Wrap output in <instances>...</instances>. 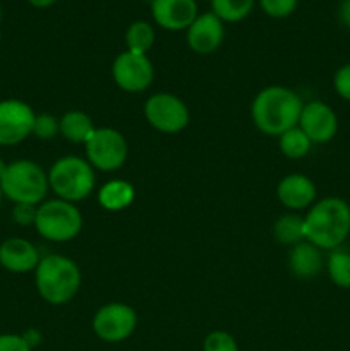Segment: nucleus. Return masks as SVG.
Listing matches in <instances>:
<instances>
[{"label": "nucleus", "instance_id": "1", "mask_svg": "<svg viewBox=\"0 0 350 351\" xmlns=\"http://www.w3.org/2000/svg\"><path fill=\"white\" fill-rule=\"evenodd\" d=\"M304 101L287 86H268L254 96L250 103V119L254 127L264 136L280 137L299 125Z\"/></svg>", "mask_w": 350, "mask_h": 351}, {"label": "nucleus", "instance_id": "2", "mask_svg": "<svg viewBox=\"0 0 350 351\" xmlns=\"http://www.w3.org/2000/svg\"><path fill=\"white\" fill-rule=\"evenodd\" d=\"M305 240L321 250H335L350 235V206L340 197L316 201L304 216Z\"/></svg>", "mask_w": 350, "mask_h": 351}, {"label": "nucleus", "instance_id": "3", "mask_svg": "<svg viewBox=\"0 0 350 351\" xmlns=\"http://www.w3.org/2000/svg\"><path fill=\"white\" fill-rule=\"evenodd\" d=\"M82 274L78 263L62 254L41 257L34 269V287L41 300L47 304L65 305L74 300L81 290Z\"/></svg>", "mask_w": 350, "mask_h": 351}, {"label": "nucleus", "instance_id": "4", "mask_svg": "<svg viewBox=\"0 0 350 351\" xmlns=\"http://www.w3.org/2000/svg\"><path fill=\"white\" fill-rule=\"evenodd\" d=\"M48 173V185L55 197L75 204L91 195L96 185L95 168L86 158L62 156L51 163Z\"/></svg>", "mask_w": 350, "mask_h": 351}, {"label": "nucleus", "instance_id": "5", "mask_svg": "<svg viewBox=\"0 0 350 351\" xmlns=\"http://www.w3.org/2000/svg\"><path fill=\"white\" fill-rule=\"evenodd\" d=\"M3 197L14 204L40 206L50 191L48 173L33 160H14L0 180Z\"/></svg>", "mask_w": 350, "mask_h": 351}, {"label": "nucleus", "instance_id": "6", "mask_svg": "<svg viewBox=\"0 0 350 351\" xmlns=\"http://www.w3.org/2000/svg\"><path fill=\"white\" fill-rule=\"evenodd\" d=\"M34 230L48 242H71L81 233L82 215L72 202L62 201L58 197L47 199L36 208Z\"/></svg>", "mask_w": 350, "mask_h": 351}, {"label": "nucleus", "instance_id": "7", "mask_svg": "<svg viewBox=\"0 0 350 351\" xmlns=\"http://www.w3.org/2000/svg\"><path fill=\"white\" fill-rule=\"evenodd\" d=\"M86 160L95 170L117 171L126 165L129 146L120 130L113 127H96L84 144Z\"/></svg>", "mask_w": 350, "mask_h": 351}, {"label": "nucleus", "instance_id": "8", "mask_svg": "<svg viewBox=\"0 0 350 351\" xmlns=\"http://www.w3.org/2000/svg\"><path fill=\"white\" fill-rule=\"evenodd\" d=\"M146 122L161 134H178L191 122V112L182 98L174 93H154L144 101Z\"/></svg>", "mask_w": 350, "mask_h": 351}, {"label": "nucleus", "instance_id": "9", "mask_svg": "<svg viewBox=\"0 0 350 351\" xmlns=\"http://www.w3.org/2000/svg\"><path fill=\"white\" fill-rule=\"evenodd\" d=\"M93 332L105 343H122L134 335L137 328V314L130 305L110 302L95 312L91 321Z\"/></svg>", "mask_w": 350, "mask_h": 351}, {"label": "nucleus", "instance_id": "10", "mask_svg": "<svg viewBox=\"0 0 350 351\" xmlns=\"http://www.w3.org/2000/svg\"><path fill=\"white\" fill-rule=\"evenodd\" d=\"M112 79L126 93H143L153 84L154 67L148 55L124 50L113 58Z\"/></svg>", "mask_w": 350, "mask_h": 351}, {"label": "nucleus", "instance_id": "11", "mask_svg": "<svg viewBox=\"0 0 350 351\" xmlns=\"http://www.w3.org/2000/svg\"><path fill=\"white\" fill-rule=\"evenodd\" d=\"M36 113L30 103L17 98L0 99V146L10 147L33 136Z\"/></svg>", "mask_w": 350, "mask_h": 351}, {"label": "nucleus", "instance_id": "12", "mask_svg": "<svg viewBox=\"0 0 350 351\" xmlns=\"http://www.w3.org/2000/svg\"><path fill=\"white\" fill-rule=\"evenodd\" d=\"M299 127L312 144H326L338 132V117L328 103L314 99L302 106Z\"/></svg>", "mask_w": 350, "mask_h": 351}, {"label": "nucleus", "instance_id": "13", "mask_svg": "<svg viewBox=\"0 0 350 351\" xmlns=\"http://www.w3.org/2000/svg\"><path fill=\"white\" fill-rule=\"evenodd\" d=\"M185 40L194 53H215L225 40V23L216 17L211 10L199 14L194 23L185 31Z\"/></svg>", "mask_w": 350, "mask_h": 351}, {"label": "nucleus", "instance_id": "14", "mask_svg": "<svg viewBox=\"0 0 350 351\" xmlns=\"http://www.w3.org/2000/svg\"><path fill=\"white\" fill-rule=\"evenodd\" d=\"M199 16L196 0H153L151 17L165 31H187Z\"/></svg>", "mask_w": 350, "mask_h": 351}, {"label": "nucleus", "instance_id": "15", "mask_svg": "<svg viewBox=\"0 0 350 351\" xmlns=\"http://www.w3.org/2000/svg\"><path fill=\"white\" fill-rule=\"evenodd\" d=\"M41 256L36 245L23 237H10L0 243V266L12 274L34 273Z\"/></svg>", "mask_w": 350, "mask_h": 351}, {"label": "nucleus", "instance_id": "16", "mask_svg": "<svg viewBox=\"0 0 350 351\" xmlns=\"http://www.w3.org/2000/svg\"><path fill=\"white\" fill-rule=\"evenodd\" d=\"M277 197L283 208L292 213L309 209L316 202V184L304 173L285 175L277 185Z\"/></svg>", "mask_w": 350, "mask_h": 351}, {"label": "nucleus", "instance_id": "17", "mask_svg": "<svg viewBox=\"0 0 350 351\" xmlns=\"http://www.w3.org/2000/svg\"><path fill=\"white\" fill-rule=\"evenodd\" d=\"M323 266H325V263H323L321 249L312 245L307 240L290 249L288 267H290V273L299 280H312V278L319 276Z\"/></svg>", "mask_w": 350, "mask_h": 351}, {"label": "nucleus", "instance_id": "18", "mask_svg": "<svg viewBox=\"0 0 350 351\" xmlns=\"http://www.w3.org/2000/svg\"><path fill=\"white\" fill-rule=\"evenodd\" d=\"M96 199H98V204L102 209L108 213H119L130 208V204L136 199V189L130 182L115 178V180L106 182L100 187Z\"/></svg>", "mask_w": 350, "mask_h": 351}, {"label": "nucleus", "instance_id": "19", "mask_svg": "<svg viewBox=\"0 0 350 351\" xmlns=\"http://www.w3.org/2000/svg\"><path fill=\"white\" fill-rule=\"evenodd\" d=\"M58 122H60V136L69 143L82 144V146L96 129L91 117L81 110H69L58 119Z\"/></svg>", "mask_w": 350, "mask_h": 351}, {"label": "nucleus", "instance_id": "20", "mask_svg": "<svg viewBox=\"0 0 350 351\" xmlns=\"http://www.w3.org/2000/svg\"><path fill=\"white\" fill-rule=\"evenodd\" d=\"M273 237L280 245L294 247L305 240L304 216L297 213H285L273 223Z\"/></svg>", "mask_w": 350, "mask_h": 351}, {"label": "nucleus", "instance_id": "21", "mask_svg": "<svg viewBox=\"0 0 350 351\" xmlns=\"http://www.w3.org/2000/svg\"><path fill=\"white\" fill-rule=\"evenodd\" d=\"M154 40H156V33L148 21H134L126 31V47L134 53L148 55V51L153 48Z\"/></svg>", "mask_w": 350, "mask_h": 351}, {"label": "nucleus", "instance_id": "22", "mask_svg": "<svg viewBox=\"0 0 350 351\" xmlns=\"http://www.w3.org/2000/svg\"><path fill=\"white\" fill-rule=\"evenodd\" d=\"M278 147H280V153L288 160H302L311 153L312 143L297 125L278 137Z\"/></svg>", "mask_w": 350, "mask_h": 351}, {"label": "nucleus", "instance_id": "23", "mask_svg": "<svg viewBox=\"0 0 350 351\" xmlns=\"http://www.w3.org/2000/svg\"><path fill=\"white\" fill-rule=\"evenodd\" d=\"M211 12L223 23L235 24L253 12L256 0H211Z\"/></svg>", "mask_w": 350, "mask_h": 351}, {"label": "nucleus", "instance_id": "24", "mask_svg": "<svg viewBox=\"0 0 350 351\" xmlns=\"http://www.w3.org/2000/svg\"><path fill=\"white\" fill-rule=\"evenodd\" d=\"M326 269L335 287L350 290V252L343 249L331 250L326 261Z\"/></svg>", "mask_w": 350, "mask_h": 351}, {"label": "nucleus", "instance_id": "25", "mask_svg": "<svg viewBox=\"0 0 350 351\" xmlns=\"http://www.w3.org/2000/svg\"><path fill=\"white\" fill-rule=\"evenodd\" d=\"M60 134V122L51 113H36L33 125V136L40 141H51Z\"/></svg>", "mask_w": 350, "mask_h": 351}, {"label": "nucleus", "instance_id": "26", "mask_svg": "<svg viewBox=\"0 0 350 351\" xmlns=\"http://www.w3.org/2000/svg\"><path fill=\"white\" fill-rule=\"evenodd\" d=\"M202 351H239V345L230 332L211 331L202 341Z\"/></svg>", "mask_w": 350, "mask_h": 351}, {"label": "nucleus", "instance_id": "27", "mask_svg": "<svg viewBox=\"0 0 350 351\" xmlns=\"http://www.w3.org/2000/svg\"><path fill=\"white\" fill-rule=\"evenodd\" d=\"M299 5V0H259V7L268 17L285 19L292 16Z\"/></svg>", "mask_w": 350, "mask_h": 351}, {"label": "nucleus", "instance_id": "28", "mask_svg": "<svg viewBox=\"0 0 350 351\" xmlns=\"http://www.w3.org/2000/svg\"><path fill=\"white\" fill-rule=\"evenodd\" d=\"M333 88L340 98L350 103V64L336 69L335 75H333Z\"/></svg>", "mask_w": 350, "mask_h": 351}, {"label": "nucleus", "instance_id": "29", "mask_svg": "<svg viewBox=\"0 0 350 351\" xmlns=\"http://www.w3.org/2000/svg\"><path fill=\"white\" fill-rule=\"evenodd\" d=\"M36 208L38 206L31 204H14L12 208V221L19 226H34L36 219Z\"/></svg>", "mask_w": 350, "mask_h": 351}, {"label": "nucleus", "instance_id": "30", "mask_svg": "<svg viewBox=\"0 0 350 351\" xmlns=\"http://www.w3.org/2000/svg\"><path fill=\"white\" fill-rule=\"evenodd\" d=\"M0 351H33L24 341V338L16 332H3L0 335Z\"/></svg>", "mask_w": 350, "mask_h": 351}, {"label": "nucleus", "instance_id": "31", "mask_svg": "<svg viewBox=\"0 0 350 351\" xmlns=\"http://www.w3.org/2000/svg\"><path fill=\"white\" fill-rule=\"evenodd\" d=\"M21 336H23L24 341H26L27 345L31 346V350L36 348V346L41 343V339H43V338H41V332L38 331V329H34V328H27L26 331H24Z\"/></svg>", "mask_w": 350, "mask_h": 351}, {"label": "nucleus", "instance_id": "32", "mask_svg": "<svg viewBox=\"0 0 350 351\" xmlns=\"http://www.w3.org/2000/svg\"><path fill=\"white\" fill-rule=\"evenodd\" d=\"M338 19L347 29H350V0H342L338 9Z\"/></svg>", "mask_w": 350, "mask_h": 351}, {"label": "nucleus", "instance_id": "33", "mask_svg": "<svg viewBox=\"0 0 350 351\" xmlns=\"http://www.w3.org/2000/svg\"><path fill=\"white\" fill-rule=\"evenodd\" d=\"M27 3L36 7V9H48V7H51L54 3H57V0H27Z\"/></svg>", "mask_w": 350, "mask_h": 351}, {"label": "nucleus", "instance_id": "34", "mask_svg": "<svg viewBox=\"0 0 350 351\" xmlns=\"http://www.w3.org/2000/svg\"><path fill=\"white\" fill-rule=\"evenodd\" d=\"M7 165H9V163H5V161H3V158H0V180H2L3 173H5V170H7Z\"/></svg>", "mask_w": 350, "mask_h": 351}, {"label": "nucleus", "instance_id": "35", "mask_svg": "<svg viewBox=\"0 0 350 351\" xmlns=\"http://www.w3.org/2000/svg\"><path fill=\"white\" fill-rule=\"evenodd\" d=\"M3 199H5V197H3V192H2V189H0V206H2Z\"/></svg>", "mask_w": 350, "mask_h": 351}, {"label": "nucleus", "instance_id": "36", "mask_svg": "<svg viewBox=\"0 0 350 351\" xmlns=\"http://www.w3.org/2000/svg\"><path fill=\"white\" fill-rule=\"evenodd\" d=\"M0 21H2V7H0Z\"/></svg>", "mask_w": 350, "mask_h": 351}, {"label": "nucleus", "instance_id": "37", "mask_svg": "<svg viewBox=\"0 0 350 351\" xmlns=\"http://www.w3.org/2000/svg\"><path fill=\"white\" fill-rule=\"evenodd\" d=\"M206 2H211V0H206Z\"/></svg>", "mask_w": 350, "mask_h": 351}]
</instances>
